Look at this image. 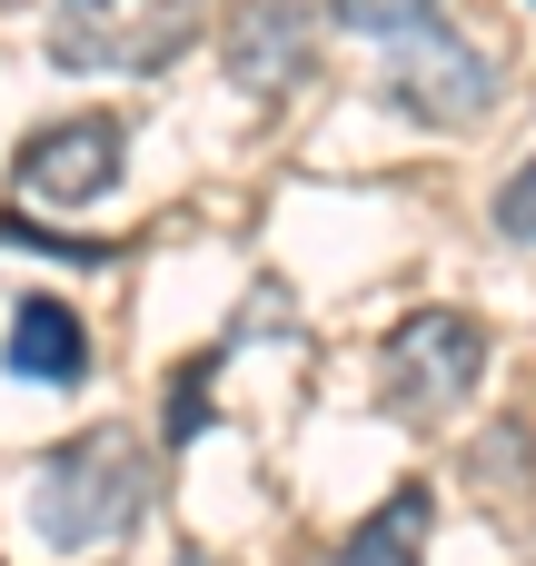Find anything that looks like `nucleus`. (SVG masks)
<instances>
[{
    "instance_id": "1",
    "label": "nucleus",
    "mask_w": 536,
    "mask_h": 566,
    "mask_svg": "<svg viewBox=\"0 0 536 566\" xmlns=\"http://www.w3.org/2000/svg\"><path fill=\"white\" fill-rule=\"evenodd\" d=\"M139 517H149V448L129 428H80L30 468V527L60 557L119 547Z\"/></svg>"
},
{
    "instance_id": "2",
    "label": "nucleus",
    "mask_w": 536,
    "mask_h": 566,
    "mask_svg": "<svg viewBox=\"0 0 536 566\" xmlns=\"http://www.w3.org/2000/svg\"><path fill=\"white\" fill-rule=\"evenodd\" d=\"M199 20L209 0H50V60L139 80V70H169L199 40Z\"/></svg>"
},
{
    "instance_id": "3",
    "label": "nucleus",
    "mask_w": 536,
    "mask_h": 566,
    "mask_svg": "<svg viewBox=\"0 0 536 566\" xmlns=\"http://www.w3.org/2000/svg\"><path fill=\"white\" fill-rule=\"evenodd\" d=\"M378 368H388V408L398 418H438V408H458L487 378V328L467 308H418V318L388 328Z\"/></svg>"
},
{
    "instance_id": "4",
    "label": "nucleus",
    "mask_w": 536,
    "mask_h": 566,
    "mask_svg": "<svg viewBox=\"0 0 536 566\" xmlns=\"http://www.w3.org/2000/svg\"><path fill=\"white\" fill-rule=\"evenodd\" d=\"M388 99L408 119H428V129H467V119L497 109V70H487L477 40H458L448 20H428L408 40H388Z\"/></svg>"
},
{
    "instance_id": "5",
    "label": "nucleus",
    "mask_w": 536,
    "mask_h": 566,
    "mask_svg": "<svg viewBox=\"0 0 536 566\" xmlns=\"http://www.w3.org/2000/svg\"><path fill=\"white\" fill-rule=\"evenodd\" d=\"M119 159H129V129L109 109H80V119H50L20 139V199L40 209H90L119 189Z\"/></svg>"
},
{
    "instance_id": "6",
    "label": "nucleus",
    "mask_w": 536,
    "mask_h": 566,
    "mask_svg": "<svg viewBox=\"0 0 536 566\" xmlns=\"http://www.w3.org/2000/svg\"><path fill=\"white\" fill-rule=\"evenodd\" d=\"M318 20H328V0H239L229 10V80L249 99H278L288 80H308Z\"/></svg>"
},
{
    "instance_id": "7",
    "label": "nucleus",
    "mask_w": 536,
    "mask_h": 566,
    "mask_svg": "<svg viewBox=\"0 0 536 566\" xmlns=\"http://www.w3.org/2000/svg\"><path fill=\"white\" fill-rule=\"evenodd\" d=\"M0 358H10V378H60V388H70V378L90 368V328H80L70 298H20Z\"/></svg>"
},
{
    "instance_id": "8",
    "label": "nucleus",
    "mask_w": 536,
    "mask_h": 566,
    "mask_svg": "<svg viewBox=\"0 0 536 566\" xmlns=\"http://www.w3.org/2000/svg\"><path fill=\"white\" fill-rule=\"evenodd\" d=\"M328 566H428V488H398L378 517H358Z\"/></svg>"
},
{
    "instance_id": "9",
    "label": "nucleus",
    "mask_w": 536,
    "mask_h": 566,
    "mask_svg": "<svg viewBox=\"0 0 536 566\" xmlns=\"http://www.w3.org/2000/svg\"><path fill=\"white\" fill-rule=\"evenodd\" d=\"M328 20L358 30V40H408V30L448 20V10H438V0H328Z\"/></svg>"
},
{
    "instance_id": "10",
    "label": "nucleus",
    "mask_w": 536,
    "mask_h": 566,
    "mask_svg": "<svg viewBox=\"0 0 536 566\" xmlns=\"http://www.w3.org/2000/svg\"><path fill=\"white\" fill-rule=\"evenodd\" d=\"M497 229H507V239H527V249H536V159L517 169V179H507V189H497Z\"/></svg>"
},
{
    "instance_id": "11",
    "label": "nucleus",
    "mask_w": 536,
    "mask_h": 566,
    "mask_svg": "<svg viewBox=\"0 0 536 566\" xmlns=\"http://www.w3.org/2000/svg\"><path fill=\"white\" fill-rule=\"evenodd\" d=\"M199 388H209V358H189V368H179V398H169V438H189V428H199Z\"/></svg>"
}]
</instances>
